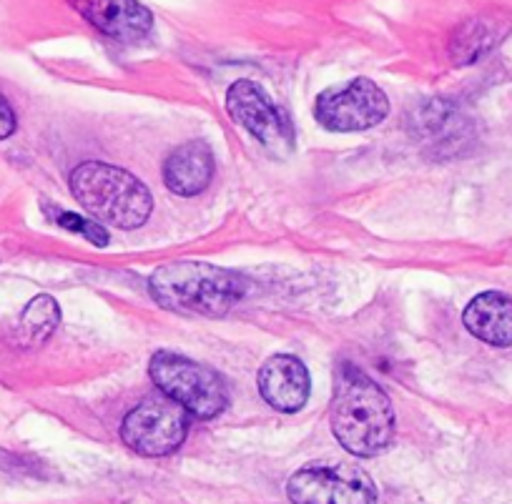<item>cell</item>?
I'll use <instances>...</instances> for the list:
<instances>
[{"label":"cell","mask_w":512,"mask_h":504,"mask_svg":"<svg viewBox=\"0 0 512 504\" xmlns=\"http://www.w3.org/2000/svg\"><path fill=\"white\" fill-rule=\"evenodd\" d=\"M332 434L354 457H377L395 439L397 417L390 397L362 369L344 362L332 399Z\"/></svg>","instance_id":"6da1fadb"},{"label":"cell","mask_w":512,"mask_h":504,"mask_svg":"<svg viewBox=\"0 0 512 504\" xmlns=\"http://www.w3.org/2000/svg\"><path fill=\"white\" fill-rule=\"evenodd\" d=\"M149 291L161 309L226 316L246 294V279L206 261H174L151 274Z\"/></svg>","instance_id":"7a4b0ae2"},{"label":"cell","mask_w":512,"mask_h":504,"mask_svg":"<svg viewBox=\"0 0 512 504\" xmlns=\"http://www.w3.org/2000/svg\"><path fill=\"white\" fill-rule=\"evenodd\" d=\"M71 194L98 224L116 229H139L154 211V199L144 181L103 161H86L73 168Z\"/></svg>","instance_id":"3957f363"},{"label":"cell","mask_w":512,"mask_h":504,"mask_svg":"<svg viewBox=\"0 0 512 504\" xmlns=\"http://www.w3.org/2000/svg\"><path fill=\"white\" fill-rule=\"evenodd\" d=\"M149 374L161 394L179 402L194 419H214L229 404V392L216 369L174 352L154 354Z\"/></svg>","instance_id":"277c9868"},{"label":"cell","mask_w":512,"mask_h":504,"mask_svg":"<svg viewBox=\"0 0 512 504\" xmlns=\"http://www.w3.org/2000/svg\"><path fill=\"white\" fill-rule=\"evenodd\" d=\"M287 497L294 504H377L379 492L357 464L314 462L292 474Z\"/></svg>","instance_id":"5b68a950"},{"label":"cell","mask_w":512,"mask_h":504,"mask_svg":"<svg viewBox=\"0 0 512 504\" xmlns=\"http://www.w3.org/2000/svg\"><path fill=\"white\" fill-rule=\"evenodd\" d=\"M191 414L166 394L149 397L126 414L121 439L128 449L144 457H166L184 444Z\"/></svg>","instance_id":"8992f818"},{"label":"cell","mask_w":512,"mask_h":504,"mask_svg":"<svg viewBox=\"0 0 512 504\" xmlns=\"http://www.w3.org/2000/svg\"><path fill=\"white\" fill-rule=\"evenodd\" d=\"M390 116V98L369 78L332 86L322 91L314 103V118L332 133H357L379 126Z\"/></svg>","instance_id":"52a82bcc"},{"label":"cell","mask_w":512,"mask_h":504,"mask_svg":"<svg viewBox=\"0 0 512 504\" xmlns=\"http://www.w3.org/2000/svg\"><path fill=\"white\" fill-rule=\"evenodd\" d=\"M226 113L249 131L274 156H287L294 148V128L287 113L254 81H236L226 91Z\"/></svg>","instance_id":"ba28073f"},{"label":"cell","mask_w":512,"mask_h":504,"mask_svg":"<svg viewBox=\"0 0 512 504\" xmlns=\"http://www.w3.org/2000/svg\"><path fill=\"white\" fill-rule=\"evenodd\" d=\"M68 3L93 28L113 41H141L154 28V16L139 0H68Z\"/></svg>","instance_id":"9c48e42d"},{"label":"cell","mask_w":512,"mask_h":504,"mask_svg":"<svg viewBox=\"0 0 512 504\" xmlns=\"http://www.w3.org/2000/svg\"><path fill=\"white\" fill-rule=\"evenodd\" d=\"M256 387L269 407L284 414H294L307 404L312 384H309L307 367L297 357L277 354L259 369Z\"/></svg>","instance_id":"30bf717a"},{"label":"cell","mask_w":512,"mask_h":504,"mask_svg":"<svg viewBox=\"0 0 512 504\" xmlns=\"http://www.w3.org/2000/svg\"><path fill=\"white\" fill-rule=\"evenodd\" d=\"M214 179V153L204 141L176 146L164 161L166 189L176 196H196L209 189Z\"/></svg>","instance_id":"8fae6325"},{"label":"cell","mask_w":512,"mask_h":504,"mask_svg":"<svg viewBox=\"0 0 512 504\" xmlns=\"http://www.w3.org/2000/svg\"><path fill=\"white\" fill-rule=\"evenodd\" d=\"M465 329L470 331L475 339L490 344V347H512V299L500 294V291H485L477 294L475 299L467 304L465 314Z\"/></svg>","instance_id":"7c38bea8"},{"label":"cell","mask_w":512,"mask_h":504,"mask_svg":"<svg viewBox=\"0 0 512 504\" xmlns=\"http://www.w3.org/2000/svg\"><path fill=\"white\" fill-rule=\"evenodd\" d=\"M58 324H61V309H58L56 299L48 294L36 296V299H31V304L23 309L21 319L16 321L13 344L21 349L41 347L43 342L51 339V334L58 329Z\"/></svg>","instance_id":"4fadbf2b"},{"label":"cell","mask_w":512,"mask_h":504,"mask_svg":"<svg viewBox=\"0 0 512 504\" xmlns=\"http://www.w3.org/2000/svg\"><path fill=\"white\" fill-rule=\"evenodd\" d=\"M420 128L425 131V136L430 138V143H450L447 138L460 136V118H457V108L450 106L445 101H432L430 106H425V111L420 113Z\"/></svg>","instance_id":"5bb4252c"},{"label":"cell","mask_w":512,"mask_h":504,"mask_svg":"<svg viewBox=\"0 0 512 504\" xmlns=\"http://www.w3.org/2000/svg\"><path fill=\"white\" fill-rule=\"evenodd\" d=\"M492 43L495 41H492L490 28H487L482 21H470L455 33L450 53L457 63H472L475 58H480Z\"/></svg>","instance_id":"9a60e30c"},{"label":"cell","mask_w":512,"mask_h":504,"mask_svg":"<svg viewBox=\"0 0 512 504\" xmlns=\"http://www.w3.org/2000/svg\"><path fill=\"white\" fill-rule=\"evenodd\" d=\"M56 221L63 226V229H71V231H78V234H83L86 239H91L93 244L106 246L108 234H106V229L98 224V221H88V219H83V216L68 214V211H58Z\"/></svg>","instance_id":"2e32d148"},{"label":"cell","mask_w":512,"mask_h":504,"mask_svg":"<svg viewBox=\"0 0 512 504\" xmlns=\"http://www.w3.org/2000/svg\"><path fill=\"white\" fill-rule=\"evenodd\" d=\"M16 131V113L8 106V101L0 96V138H8Z\"/></svg>","instance_id":"e0dca14e"}]
</instances>
